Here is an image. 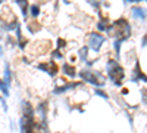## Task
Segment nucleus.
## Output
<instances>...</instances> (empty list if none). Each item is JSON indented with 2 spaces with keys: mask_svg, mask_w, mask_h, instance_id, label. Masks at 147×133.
Segmentation results:
<instances>
[{
  "mask_svg": "<svg viewBox=\"0 0 147 133\" xmlns=\"http://www.w3.org/2000/svg\"><path fill=\"white\" fill-rule=\"evenodd\" d=\"M35 110L34 106L25 101L22 102V120H21V129L22 133H47V121L41 120L37 121L35 120Z\"/></svg>",
  "mask_w": 147,
  "mask_h": 133,
  "instance_id": "1",
  "label": "nucleus"
},
{
  "mask_svg": "<svg viewBox=\"0 0 147 133\" xmlns=\"http://www.w3.org/2000/svg\"><path fill=\"white\" fill-rule=\"evenodd\" d=\"M105 31H107L112 35H115L116 40L122 43V42H125V40L129 39V35H131V25H129V22L127 19L121 18V19L115 21L110 27H106Z\"/></svg>",
  "mask_w": 147,
  "mask_h": 133,
  "instance_id": "2",
  "label": "nucleus"
},
{
  "mask_svg": "<svg viewBox=\"0 0 147 133\" xmlns=\"http://www.w3.org/2000/svg\"><path fill=\"white\" fill-rule=\"evenodd\" d=\"M106 70H107V77L110 78V81L115 86H121L124 78H125V71L122 68V65L118 64V61H115V59H109Z\"/></svg>",
  "mask_w": 147,
  "mask_h": 133,
  "instance_id": "3",
  "label": "nucleus"
},
{
  "mask_svg": "<svg viewBox=\"0 0 147 133\" xmlns=\"http://www.w3.org/2000/svg\"><path fill=\"white\" fill-rule=\"evenodd\" d=\"M80 76H81V78H82L84 81H87V83H90V84H94L96 87L105 86V81H102L99 72H94V71H91V70H82V71L80 72Z\"/></svg>",
  "mask_w": 147,
  "mask_h": 133,
  "instance_id": "4",
  "label": "nucleus"
},
{
  "mask_svg": "<svg viewBox=\"0 0 147 133\" xmlns=\"http://www.w3.org/2000/svg\"><path fill=\"white\" fill-rule=\"evenodd\" d=\"M106 42V37L99 33H91L90 34V39H88V46L90 49H93L94 52H99L100 50V46Z\"/></svg>",
  "mask_w": 147,
  "mask_h": 133,
  "instance_id": "5",
  "label": "nucleus"
},
{
  "mask_svg": "<svg viewBox=\"0 0 147 133\" xmlns=\"http://www.w3.org/2000/svg\"><path fill=\"white\" fill-rule=\"evenodd\" d=\"M38 70H41V71L47 72V74H49V76H52V77H55V76L57 74V72H59V67L56 65V62H55V61L40 64V65H38Z\"/></svg>",
  "mask_w": 147,
  "mask_h": 133,
  "instance_id": "6",
  "label": "nucleus"
},
{
  "mask_svg": "<svg viewBox=\"0 0 147 133\" xmlns=\"http://www.w3.org/2000/svg\"><path fill=\"white\" fill-rule=\"evenodd\" d=\"M138 80L146 81V76H144V72H143L141 68H140V62L137 61V62H136V67H134V77H132V81H138Z\"/></svg>",
  "mask_w": 147,
  "mask_h": 133,
  "instance_id": "7",
  "label": "nucleus"
},
{
  "mask_svg": "<svg viewBox=\"0 0 147 133\" xmlns=\"http://www.w3.org/2000/svg\"><path fill=\"white\" fill-rule=\"evenodd\" d=\"M62 72H63L65 76L74 78V77L77 76V68L74 67V65H71V64H63L62 65Z\"/></svg>",
  "mask_w": 147,
  "mask_h": 133,
  "instance_id": "8",
  "label": "nucleus"
},
{
  "mask_svg": "<svg viewBox=\"0 0 147 133\" xmlns=\"http://www.w3.org/2000/svg\"><path fill=\"white\" fill-rule=\"evenodd\" d=\"M81 83H66V84H63V86H60V87H56L55 90H53V93L55 95H60V93H63V92H66V90H69V89H74V87H77V86H80Z\"/></svg>",
  "mask_w": 147,
  "mask_h": 133,
  "instance_id": "9",
  "label": "nucleus"
},
{
  "mask_svg": "<svg viewBox=\"0 0 147 133\" xmlns=\"http://www.w3.org/2000/svg\"><path fill=\"white\" fill-rule=\"evenodd\" d=\"M131 14H132L134 19H138V21H144L146 19V12H144L143 8H132Z\"/></svg>",
  "mask_w": 147,
  "mask_h": 133,
  "instance_id": "10",
  "label": "nucleus"
},
{
  "mask_svg": "<svg viewBox=\"0 0 147 133\" xmlns=\"http://www.w3.org/2000/svg\"><path fill=\"white\" fill-rule=\"evenodd\" d=\"M37 111L40 113L41 120H46V117H47V102H46V101H44V102H41L38 106H37Z\"/></svg>",
  "mask_w": 147,
  "mask_h": 133,
  "instance_id": "11",
  "label": "nucleus"
},
{
  "mask_svg": "<svg viewBox=\"0 0 147 133\" xmlns=\"http://www.w3.org/2000/svg\"><path fill=\"white\" fill-rule=\"evenodd\" d=\"M16 3L19 5V8L22 10V15L25 16L28 14V0H16Z\"/></svg>",
  "mask_w": 147,
  "mask_h": 133,
  "instance_id": "12",
  "label": "nucleus"
},
{
  "mask_svg": "<svg viewBox=\"0 0 147 133\" xmlns=\"http://www.w3.org/2000/svg\"><path fill=\"white\" fill-rule=\"evenodd\" d=\"M0 90H2L3 96H9V95H10V90H9V84H7L5 80H0Z\"/></svg>",
  "mask_w": 147,
  "mask_h": 133,
  "instance_id": "13",
  "label": "nucleus"
},
{
  "mask_svg": "<svg viewBox=\"0 0 147 133\" xmlns=\"http://www.w3.org/2000/svg\"><path fill=\"white\" fill-rule=\"evenodd\" d=\"M5 81L10 86V83H12V74H10V67H9V64L5 65Z\"/></svg>",
  "mask_w": 147,
  "mask_h": 133,
  "instance_id": "14",
  "label": "nucleus"
},
{
  "mask_svg": "<svg viewBox=\"0 0 147 133\" xmlns=\"http://www.w3.org/2000/svg\"><path fill=\"white\" fill-rule=\"evenodd\" d=\"M28 30L31 31V33H35V31H38L40 28H41V25H40V24H35V25H34V22H28Z\"/></svg>",
  "mask_w": 147,
  "mask_h": 133,
  "instance_id": "15",
  "label": "nucleus"
},
{
  "mask_svg": "<svg viewBox=\"0 0 147 133\" xmlns=\"http://www.w3.org/2000/svg\"><path fill=\"white\" fill-rule=\"evenodd\" d=\"M31 15H32L34 18L40 15V6H38V5H32V6H31Z\"/></svg>",
  "mask_w": 147,
  "mask_h": 133,
  "instance_id": "16",
  "label": "nucleus"
},
{
  "mask_svg": "<svg viewBox=\"0 0 147 133\" xmlns=\"http://www.w3.org/2000/svg\"><path fill=\"white\" fill-rule=\"evenodd\" d=\"M87 50H88V47H85V46L80 50V56H81L80 59H81V61H87Z\"/></svg>",
  "mask_w": 147,
  "mask_h": 133,
  "instance_id": "17",
  "label": "nucleus"
},
{
  "mask_svg": "<svg viewBox=\"0 0 147 133\" xmlns=\"http://www.w3.org/2000/svg\"><path fill=\"white\" fill-rule=\"evenodd\" d=\"M94 93L97 96H102V98H105V99H109V95L105 90H102V89H94Z\"/></svg>",
  "mask_w": 147,
  "mask_h": 133,
  "instance_id": "18",
  "label": "nucleus"
},
{
  "mask_svg": "<svg viewBox=\"0 0 147 133\" xmlns=\"http://www.w3.org/2000/svg\"><path fill=\"white\" fill-rule=\"evenodd\" d=\"M52 56H53V61H56V59H59V61H60V59L63 58V55L59 52V49H57V50H55V52L52 53Z\"/></svg>",
  "mask_w": 147,
  "mask_h": 133,
  "instance_id": "19",
  "label": "nucleus"
},
{
  "mask_svg": "<svg viewBox=\"0 0 147 133\" xmlns=\"http://www.w3.org/2000/svg\"><path fill=\"white\" fill-rule=\"evenodd\" d=\"M65 44H66V42L63 39H59L57 40V49H59V47H65Z\"/></svg>",
  "mask_w": 147,
  "mask_h": 133,
  "instance_id": "20",
  "label": "nucleus"
},
{
  "mask_svg": "<svg viewBox=\"0 0 147 133\" xmlns=\"http://www.w3.org/2000/svg\"><path fill=\"white\" fill-rule=\"evenodd\" d=\"M128 2H140V0H128Z\"/></svg>",
  "mask_w": 147,
  "mask_h": 133,
  "instance_id": "21",
  "label": "nucleus"
},
{
  "mask_svg": "<svg viewBox=\"0 0 147 133\" xmlns=\"http://www.w3.org/2000/svg\"><path fill=\"white\" fill-rule=\"evenodd\" d=\"M2 52H3V49H2V46H0V55H2Z\"/></svg>",
  "mask_w": 147,
  "mask_h": 133,
  "instance_id": "22",
  "label": "nucleus"
},
{
  "mask_svg": "<svg viewBox=\"0 0 147 133\" xmlns=\"http://www.w3.org/2000/svg\"><path fill=\"white\" fill-rule=\"evenodd\" d=\"M0 99H2V96H0Z\"/></svg>",
  "mask_w": 147,
  "mask_h": 133,
  "instance_id": "23",
  "label": "nucleus"
},
{
  "mask_svg": "<svg viewBox=\"0 0 147 133\" xmlns=\"http://www.w3.org/2000/svg\"><path fill=\"white\" fill-rule=\"evenodd\" d=\"M0 2H2V0H0Z\"/></svg>",
  "mask_w": 147,
  "mask_h": 133,
  "instance_id": "24",
  "label": "nucleus"
}]
</instances>
